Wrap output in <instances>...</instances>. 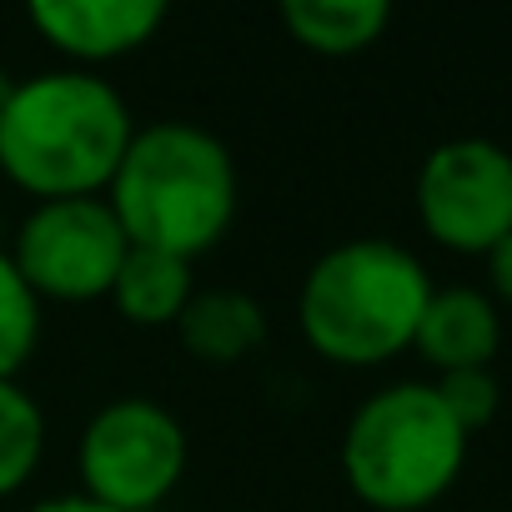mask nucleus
Listing matches in <instances>:
<instances>
[{
	"label": "nucleus",
	"mask_w": 512,
	"mask_h": 512,
	"mask_svg": "<svg viewBox=\"0 0 512 512\" xmlns=\"http://www.w3.org/2000/svg\"><path fill=\"white\" fill-rule=\"evenodd\" d=\"M6 251L41 302H96L111 297L131 241L106 196H66L36 201Z\"/></svg>",
	"instance_id": "423d86ee"
},
{
	"label": "nucleus",
	"mask_w": 512,
	"mask_h": 512,
	"mask_svg": "<svg viewBox=\"0 0 512 512\" xmlns=\"http://www.w3.org/2000/svg\"><path fill=\"white\" fill-rule=\"evenodd\" d=\"M412 347L422 352V362L442 377V372H472L487 367L502 347V317L497 302L477 287H432L417 337Z\"/></svg>",
	"instance_id": "1a4fd4ad"
},
{
	"label": "nucleus",
	"mask_w": 512,
	"mask_h": 512,
	"mask_svg": "<svg viewBox=\"0 0 512 512\" xmlns=\"http://www.w3.org/2000/svg\"><path fill=\"white\" fill-rule=\"evenodd\" d=\"M106 201L131 246L196 262L231 231L241 181L221 136L196 121H156L136 126Z\"/></svg>",
	"instance_id": "f03ea898"
},
{
	"label": "nucleus",
	"mask_w": 512,
	"mask_h": 512,
	"mask_svg": "<svg viewBox=\"0 0 512 512\" xmlns=\"http://www.w3.org/2000/svg\"><path fill=\"white\" fill-rule=\"evenodd\" d=\"M36 347H41V297L16 272L11 251L0 246V382H21Z\"/></svg>",
	"instance_id": "4468645a"
},
{
	"label": "nucleus",
	"mask_w": 512,
	"mask_h": 512,
	"mask_svg": "<svg viewBox=\"0 0 512 512\" xmlns=\"http://www.w3.org/2000/svg\"><path fill=\"white\" fill-rule=\"evenodd\" d=\"M417 221L457 256H487L512 231V151L487 136H452L417 166Z\"/></svg>",
	"instance_id": "0eeeda50"
},
{
	"label": "nucleus",
	"mask_w": 512,
	"mask_h": 512,
	"mask_svg": "<svg viewBox=\"0 0 512 512\" xmlns=\"http://www.w3.org/2000/svg\"><path fill=\"white\" fill-rule=\"evenodd\" d=\"M11 91H16V76L0 66V111H6V101H11Z\"/></svg>",
	"instance_id": "a211bd4d"
},
{
	"label": "nucleus",
	"mask_w": 512,
	"mask_h": 512,
	"mask_svg": "<svg viewBox=\"0 0 512 512\" xmlns=\"http://www.w3.org/2000/svg\"><path fill=\"white\" fill-rule=\"evenodd\" d=\"M432 387H437L442 407L452 412V422H457L467 437H472V432H482V427L497 417L502 387H497L492 367H472V372H442Z\"/></svg>",
	"instance_id": "2eb2a0df"
},
{
	"label": "nucleus",
	"mask_w": 512,
	"mask_h": 512,
	"mask_svg": "<svg viewBox=\"0 0 512 512\" xmlns=\"http://www.w3.org/2000/svg\"><path fill=\"white\" fill-rule=\"evenodd\" d=\"M186 462H191L186 427L156 397H116L96 407L76 442L81 492L116 512L161 507L181 487Z\"/></svg>",
	"instance_id": "39448f33"
},
{
	"label": "nucleus",
	"mask_w": 512,
	"mask_h": 512,
	"mask_svg": "<svg viewBox=\"0 0 512 512\" xmlns=\"http://www.w3.org/2000/svg\"><path fill=\"white\" fill-rule=\"evenodd\" d=\"M282 26L302 51L357 56L382 41V31L392 26V6L387 0H287Z\"/></svg>",
	"instance_id": "f8f14e48"
},
{
	"label": "nucleus",
	"mask_w": 512,
	"mask_h": 512,
	"mask_svg": "<svg viewBox=\"0 0 512 512\" xmlns=\"http://www.w3.org/2000/svg\"><path fill=\"white\" fill-rule=\"evenodd\" d=\"M432 277L417 251L387 236L327 246L297 287V332L337 367H382L412 347Z\"/></svg>",
	"instance_id": "7ed1b4c3"
},
{
	"label": "nucleus",
	"mask_w": 512,
	"mask_h": 512,
	"mask_svg": "<svg viewBox=\"0 0 512 512\" xmlns=\"http://www.w3.org/2000/svg\"><path fill=\"white\" fill-rule=\"evenodd\" d=\"M26 21L76 71L121 61L151 46L166 26L161 0H31Z\"/></svg>",
	"instance_id": "6e6552de"
},
{
	"label": "nucleus",
	"mask_w": 512,
	"mask_h": 512,
	"mask_svg": "<svg viewBox=\"0 0 512 512\" xmlns=\"http://www.w3.org/2000/svg\"><path fill=\"white\" fill-rule=\"evenodd\" d=\"M136 136L126 96L76 66L16 76L0 111V176L36 201L106 196Z\"/></svg>",
	"instance_id": "f257e3e1"
},
{
	"label": "nucleus",
	"mask_w": 512,
	"mask_h": 512,
	"mask_svg": "<svg viewBox=\"0 0 512 512\" xmlns=\"http://www.w3.org/2000/svg\"><path fill=\"white\" fill-rule=\"evenodd\" d=\"M46 462V412L21 382H0V502L26 492Z\"/></svg>",
	"instance_id": "ddd939ff"
},
{
	"label": "nucleus",
	"mask_w": 512,
	"mask_h": 512,
	"mask_svg": "<svg viewBox=\"0 0 512 512\" xmlns=\"http://www.w3.org/2000/svg\"><path fill=\"white\" fill-rule=\"evenodd\" d=\"M191 297H196L191 262L166 256V251H146V246L126 251L116 287H111V302L131 327H176Z\"/></svg>",
	"instance_id": "9b49d317"
},
{
	"label": "nucleus",
	"mask_w": 512,
	"mask_h": 512,
	"mask_svg": "<svg viewBox=\"0 0 512 512\" xmlns=\"http://www.w3.org/2000/svg\"><path fill=\"white\" fill-rule=\"evenodd\" d=\"M176 337L196 362L231 367L267 342V312L251 292H236V287H206L201 292L196 287V297L176 317Z\"/></svg>",
	"instance_id": "9d476101"
},
{
	"label": "nucleus",
	"mask_w": 512,
	"mask_h": 512,
	"mask_svg": "<svg viewBox=\"0 0 512 512\" xmlns=\"http://www.w3.org/2000/svg\"><path fill=\"white\" fill-rule=\"evenodd\" d=\"M26 512H116V507H101V502L86 497V492H61V497H46V502H36V507H26Z\"/></svg>",
	"instance_id": "f3484780"
},
{
	"label": "nucleus",
	"mask_w": 512,
	"mask_h": 512,
	"mask_svg": "<svg viewBox=\"0 0 512 512\" xmlns=\"http://www.w3.org/2000/svg\"><path fill=\"white\" fill-rule=\"evenodd\" d=\"M482 262H487V297L492 302H502V307H512V231L482 256Z\"/></svg>",
	"instance_id": "dca6fc26"
},
{
	"label": "nucleus",
	"mask_w": 512,
	"mask_h": 512,
	"mask_svg": "<svg viewBox=\"0 0 512 512\" xmlns=\"http://www.w3.org/2000/svg\"><path fill=\"white\" fill-rule=\"evenodd\" d=\"M342 477L377 512H422L452 492L467 462V432L432 382L377 387L342 432Z\"/></svg>",
	"instance_id": "20e7f679"
}]
</instances>
